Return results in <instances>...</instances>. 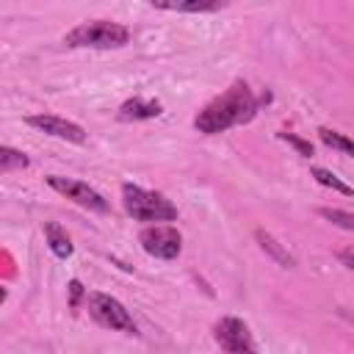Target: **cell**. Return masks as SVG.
<instances>
[{"label": "cell", "instance_id": "obj_15", "mask_svg": "<svg viewBox=\"0 0 354 354\" xmlns=\"http://www.w3.org/2000/svg\"><path fill=\"white\" fill-rule=\"evenodd\" d=\"M28 163H30V160H28L25 152L11 149V147H0V171H3V174L14 171V169H25Z\"/></svg>", "mask_w": 354, "mask_h": 354}, {"label": "cell", "instance_id": "obj_12", "mask_svg": "<svg viewBox=\"0 0 354 354\" xmlns=\"http://www.w3.org/2000/svg\"><path fill=\"white\" fill-rule=\"evenodd\" d=\"M44 238H47V246H50V252L55 257L66 260L72 254V241H69V235L64 232V227L58 221H47L44 224Z\"/></svg>", "mask_w": 354, "mask_h": 354}, {"label": "cell", "instance_id": "obj_1", "mask_svg": "<svg viewBox=\"0 0 354 354\" xmlns=\"http://www.w3.org/2000/svg\"><path fill=\"white\" fill-rule=\"evenodd\" d=\"M254 113H257V97L252 94V88L243 80H238L221 97H216L210 105H205L199 111V116L194 119V127L199 133L216 136V133H224L235 124L249 122Z\"/></svg>", "mask_w": 354, "mask_h": 354}, {"label": "cell", "instance_id": "obj_19", "mask_svg": "<svg viewBox=\"0 0 354 354\" xmlns=\"http://www.w3.org/2000/svg\"><path fill=\"white\" fill-rule=\"evenodd\" d=\"M69 290H72V307H75L77 299H80V293H83V285H80L77 279H72V282H69Z\"/></svg>", "mask_w": 354, "mask_h": 354}, {"label": "cell", "instance_id": "obj_7", "mask_svg": "<svg viewBox=\"0 0 354 354\" xmlns=\"http://www.w3.org/2000/svg\"><path fill=\"white\" fill-rule=\"evenodd\" d=\"M216 343L224 348V351H232V354H243V351H254V340H252V332L249 326L241 321V318H221L216 324Z\"/></svg>", "mask_w": 354, "mask_h": 354}, {"label": "cell", "instance_id": "obj_16", "mask_svg": "<svg viewBox=\"0 0 354 354\" xmlns=\"http://www.w3.org/2000/svg\"><path fill=\"white\" fill-rule=\"evenodd\" d=\"M318 216L332 221L335 227H343V230H351L354 232V213L348 210H340V207H318Z\"/></svg>", "mask_w": 354, "mask_h": 354}, {"label": "cell", "instance_id": "obj_6", "mask_svg": "<svg viewBox=\"0 0 354 354\" xmlns=\"http://www.w3.org/2000/svg\"><path fill=\"white\" fill-rule=\"evenodd\" d=\"M138 241H141L144 252L158 260H174L183 249V235L174 227H158V224L147 227V230H141Z\"/></svg>", "mask_w": 354, "mask_h": 354}, {"label": "cell", "instance_id": "obj_9", "mask_svg": "<svg viewBox=\"0 0 354 354\" xmlns=\"http://www.w3.org/2000/svg\"><path fill=\"white\" fill-rule=\"evenodd\" d=\"M155 8L163 11H188V14H205V11H221L230 6V0H149Z\"/></svg>", "mask_w": 354, "mask_h": 354}, {"label": "cell", "instance_id": "obj_4", "mask_svg": "<svg viewBox=\"0 0 354 354\" xmlns=\"http://www.w3.org/2000/svg\"><path fill=\"white\" fill-rule=\"evenodd\" d=\"M88 313L91 318L105 326V329H116V332H127L136 335V321L133 315L124 310V304L108 293H88Z\"/></svg>", "mask_w": 354, "mask_h": 354}, {"label": "cell", "instance_id": "obj_2", "mask_svg": "<svg viewBox=\"0 0 354 354\" xmlns=\"http://www.w3.org/2000/svg\"><path fill=\"white\" fill-rule=\"evenodd\" d=\"M127 41H130V30L111 19L83 22L64 36L66 47H91V50H111V47H122Z\"/></svg>", "mask_w": 354, "mask_h": 354}, {"label": "cell", "instance_id": "obj_10", "mask_svg": "<svg viewBox=\"0 0 354 354\" xmlns=\"http://www.w3.org/2000/svg\"><path fill=\"white\" fill-rule=\"evenodd\" d=\"M158 113H160V102H155V100H141V97L124 100V102H122V108H119V119H122V122L155 119Z\"/></svg>", "mask_w": 354, "mask_h": 354}, {"label": "cell", "instance_id": "obj_13", "mask_svg": "<svg viewBox=\"0 0 354 354\" xmlns=\"http://www.w3.org/2000/svg\"><path fill=\"white\" fill-rule=\"evenodd\" d=\"M310 174H313L321 185H326V188H332V191H337V194H343V196H351V194H354V188H351V185H346L337 174H332V171H329V169H324V166H313V169H310Z\"/></svg>", "mask_w": 354, "mask_h": 354}, {"label": "cell", "instance_id": "obj_8", "mask_svg": "<svg viewBox=\"0 0 354 354\" xmlns=\"http://www.w3.org/2000/svg\"><path fill=\"white\" fill-rule=\"evenodd\" d=\"M30 127L47 133V136H55V138H64V141H72V144H83L86 141V130L69 119H61V116H53V113H36V116H28L25 119Z\"/></svg>", "mask_w": 354, "mask_h": 354}, {"label": "cell", "instance_id": "obj_18", "mask_svg": "<svg viewBox=\"0 0 354 354\" xmlns=\"http://www.w3.org/2000/svg\"><path fill=\"white\" fill-rule=\"evenodd\" d=\"M337 260H340L348 271H354V252H337Z\"/></svg>", "mask_w": 354, "mask_h": 354}, {"label": "cell", "instance_id": "obj_11", "mask_svg": "<svg viewBox=\"0 0 354 354\" xmlns=\"http://www.w3.org/2000/svg\"><path fill=\"white\" fill-rule=\"evenodd\" d=\"M254 238H257V243H260V249L277 263V266H282V268H293L296 266V257L271 235V232H266V230H257L254 232Z\"/></svg>", "mask_w": 354, "mask_h": 354}, {"label": "cell", "instance_id": "obj_3", "mask_svg": "<svg viewBox=\"0 0 354 354\" xmlns=\"http://www.w3.org/2000/svg\"><path fill=\"white\" fill-rule=\"evenodd\" d=\"M122 202H124V210L136 221H174L177 218V207L163 194L147 191L133 183L122 185Z\"/></svg>", "mask_w": 354, "mask_h": 354}, {"label": "cell", "instance_id": "obj_17", "mask_svg": "<svg viewBox=\"0 0 354 354\" xmlns=\"http://www.w3.org/2000/svg\"><path fill=\"white\" fill-rule=\"evenodd\" d=\"M279 138L288 141L290 147H296L301 158H313V144H310V141H304V138H299V136H293V133H279Z\"/></svg>", "mask_w": 354, "mask_h": 354}, {"label": "cell", "instance_id": "obj_5", "mask_svg": "<svg viewBox=\"0 0 354 354\" xmlns=\"http://www.w3.org/2000/svg\"><path fill=\"white\" fill-rule=\"evenodd\" d=\"M47 185L58 194H64L66 199H72L75 205L86 207V210H94V213H108V202L102 199V194H97L88 183H80V180H72V177H58V174H50L47 177Z\"/></svg>", "mask_w": 354, "mask_h": 354}, {"label": "cell", "instance_id": "obj_14", "mask_svg": "<svg viewBox=\"0 0 354 354\" xmlns=\"http://www.w3.org/2000/svg\"><path fill=\"white\" fill-rule=\"evenodd\" d=\"M318 138H321L326 147L340 149V152H346V155L354 158V138H348V136H343V133H337V130H329V127H321V130H318Z\"/></svg>", "mask_w": 354, "mask_h": 354}]
</instances>
